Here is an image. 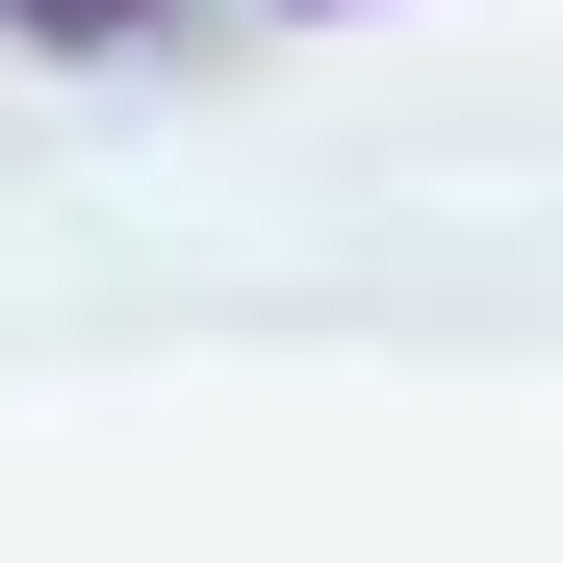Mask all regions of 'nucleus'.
I'll use <instances>...</instances> for the list:
<instances>
[{
	"label": "nucleus",
	"mask_w": 563,
	"mask_h": 563,
	"mask_svg": "<svg viewBox=\"0 0 563 563\" xmlns=\"http://www.w3.org/2000/svg\"><path fill=\"white\" fill-rule=\"evenodd\" d=\"M26 26H52V52H154L179 0H26Z\"/></svg>",
	"instance_id": "obj_1"
}]
</instances>
